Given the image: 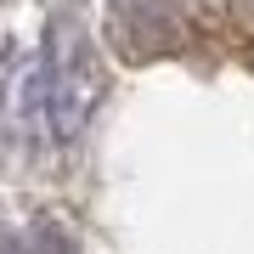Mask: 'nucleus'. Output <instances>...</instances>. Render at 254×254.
<instances>
[{
	"instance_id": "1",
	"label": "nucleus",
	"mask_w": 254,
	"mask_h": 254,
	"mask_svg": "<svg viewBox=\"0 0 254 254\" xmlns=\"http://www.w3.org/2000/svg\"><path fill=\"white\" fill-rule=\"evenodd\" d=\"M102 91H108V73H102V57L91 46L79 23H57L46 51L34 57V68L23 73L17 108L23 119L40 130L46 141H68L85 130V119L96 113Z\"/></svg>"
}]
</instances>
